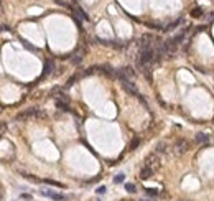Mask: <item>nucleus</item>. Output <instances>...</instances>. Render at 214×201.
<instances>
[{"instance_id":"dca6fc26","label":"nucleus","mask_w":214,"mask_h":201,"mask_svg":"<svg viewBox=\"0 0 214 201\" xmlns=\"http://www.w3.org/2000/svg\"><path fill=\"white\" fill-rule=\"evenodd\" d=\"M46 181V183H48V185H55V186H61L59 183H56V181H53V180H45Z\"/></svg>"},{"instance_id":"0eeeda50","label":"nucleus","mask_w":214,"mask_h":201,"mask_svg":"<svg viewBox=\"0 0 214 201\" xmlns=\"http://www.w3.org/2000/svg\"><path fill=\"white\" fill-rule=\"evenodd\" d=\"M176 150H178V152H186V150H188V142H186V140H180V142L176 143Z\"/></svg>"},{"instance_id":"f8f14e48","label":"nucleus","mask_w":214,"mask_h":201,"mask_svg":"<svg viewBox=\"0 0 214 201\" xmlns=\"http://www.w3.org/2000/svg\"><path fill=\"white\" fill-rule=\"evenodd\" d=\"M123 178H125V175H123V173H119V175L115 176V178H114V183H115V185L122 183V181H123Z\"/></svg>"},{"instance_id":"2eb2a0df","label":"nucleus","mask_w":214,"mask_h":201,"mask_svg":"<svg viewBox=\"0 0 214 201\" xmlns=\"http://www.w3.org/2000/svg\"><path fill=\"white\" fill-rule=\"evenodd\" d=\"M147 193H148V195H153V196H156V195H158V191H156V190H147Z\"/></svg>"},{"instance_id":"20e7f679","label":"nucleus","mask_w":214,"mask_h":201,"mask_svg":"<svg viewBox=\"0 0 214 201\" xmlns=\"http://www.w3.org/2000/svg\"><path fill=\"white\" fill-rule=\"evenodd\" d=\"M68 102H69V99L66 97L64 94H61V97L56 100V106H58L59 109H63V111H68Z\"/></svg>"},{"instance_id":"6ab92c4d","label":"nucleus","mask_w":214,"mask_h":201,"mask_svg":"<svg viewBox=\"0 0 214 201\" xmlns=\"http://www.w3.org/2000/svg\"><path fill=\"white\" fill-rule=\"evenodd\" d=\"M140 201H148V199H140Z\"/></svg>"},{"instance_id":"a211bd4d","label":"nucleus","mask_w":214,"mask_h":201,"mask_svg":"<svg viewBox=\"0 0 214 201\" xmlns=\"http://www.w3.org/2000/svg\"><path fill=\"white\" fill-rule=\"evenodd\" d=\"M139 142H140V140H139V138H135V140H134V142H132V148H135L137 145H139Z\"/></svg>"},{"instance_id":"f3484780","label":"nucleus","mask_w":214,"mask_h":201,"mask_svg":"<svg viewBox=\"0 0 214 201\" xmlns=\"http://www.w3.org/2000/svg\"><path fill=\"white\" fill-rule=\"evenodd\" d=\"M56 2H58L59 5H63V7H68V3H66V0H56Z\"/></svg>"},{"instance_id":"39448f33","label":"nucleus","mask_w":214,"mask_h":201,"mask_svg":"<svg viewBox=\"0 0 214 201\" xmlns=\"http://www.w3.org/2000/svg\"><path fill=\"white\" fill-rule=\"evenodd\" d=\"M151 175H153V168H150V166H145L143 165V168L140 170V178L142 180H148Z\"/></svg>"},{"instance_id":"9d476101","label":"nucleus","mask_w":214,"mask_h":201,"mask_svg":"<svg viewBox=\"0 0 214 201\" xmlns=\"http://www.w3.org/2000/svg\"><path fill=\"white\" fill-rule=\"evenodd\" d=\"M191 15H193L194 18H199V17L203 15V10H201L199 7H196V8H193V10H191Z\"/></svg>"},{"instance_id":"6e6552de","label":"nucleus","mask_w":214,"mask_h":201,"mask_svg":"<svg viewBox=\"0 0 214 201\" xmlns=\"http://www.w3.org/2000/svg\"><path fill=\"white\" fill-rule=\"evenodd\" d=\"M51 73H53V61H46V64H45V73H43V76H46V74H51Z\"/></svg>"},{"instance_id":"4468645a","label":"nucleus","mask_w":214,"mask_h":201,"mask_svg":"<svg viewBox=\"0 0 214 201\" xmlns=\"http://www.w3.org/2000/svg\"><path fill=\"white\" fill-rule=\"evenodd\" d=\"M96 191H97V195H102V193H106V186H99V188H97Z\"/></svg>"},{"instance_id":"f03ea898","label":"nucleus","mask_w":214,"mask_h":201,"mask_svg":"<svg viewBox=\"0 0 214 201\" xmlns=\"http://www.w3.org/2000/svg\"><path fill=\"white\" fill-rule=\"evenodd\" d=\"M41 195H43V196H46V198L55 199V201H63V199H64V196H63V195H61V193H55L53 190H41Z\"/></svg>"},{"instance_id":"f257e3e1","label":"nucleus","mask_w":214,"mask_h":201,"mask_svg":"<svg viewBox=\"0 0 214 201\" xmlns=\"http://www.w3.org/2000/svg\"><path fill=\"white\" fill-rule=\"evenodd\" d=\"M148 48H153V36L145 33L140 38V50H148Z\"/></svg>"},{"instance_id":"9b49d317","label":"nucleus","mask_w":214,"mask_h":201,"mask_svg":"<svg viewBox=\"0 0 214 201\" xmlns=\"http://www.w3.org/2000/svg\"><path fill=\"white\" fill-rule=\"evenodd\" d=\"M208 135H204V133H198V135H196V142H199V143H201V142H208Z\"/></svg>"},{"instance_id":"ddd939ff","label":"nucleus","mask_w":214,"mask_h":201,"mask_svg":"<svg viewBox=\"0 0 214 201\" xmlns=\"http://www.w3.org/2000/svg\"><path fill=\"white\" fill-rule=\"evenodd\" d=\"M125 190L128 191V193H135V191H137V190H135V186L132 185V183H127V185H125Z\"/></svg>"},{"instance_id":"7ed1b4c3","label":"nucleus","mask_w":214,"mask_h":201,"mask_svg":"<svg viewBox=\"0 0 214 201\" xmlns=\"http://www.w3.org/2000/svg\"><path fill=\"white\" fill-rule=\"evenodd\" d=\"M122 86H123V89H125L127 92H130L132 96H139V91H137L135 84L132 83L130 79H125V81H122Z\"/></svg>"},{"instance_id":"1a4fd4ad","label":"nucleus","mask_w":214,"mask_h":201,"mask_svg":"<svg viewBox=\"0 0 214 201\" xmlns=\"http://www.w3.org/2000/svg\"><path fill=\"white\" fill-rule=\"evenodd\" d=\"M181 22H183V18H181V17H180V18H178V20H175L173 23H171V25H168V27H166V28H165V30H166V31H170V30H173V28H175V27H178V25H180V23H181Z\"/></svg>"},{"instance_id":"423d86ee","label":"nucleus","mask_w":214,"mask_h":201,"mask_svg":"<svg viewBox=\"0 0 214 201\" xmlns=\"http://www.w3.org/2000/svg\"><path fill=\"white\" fill-rule=\"evenodd\" d=\"M74 17H78L79 20H87L86 12L83 10V8H79V7H74Z\"/></svg>"}]
</instances>
